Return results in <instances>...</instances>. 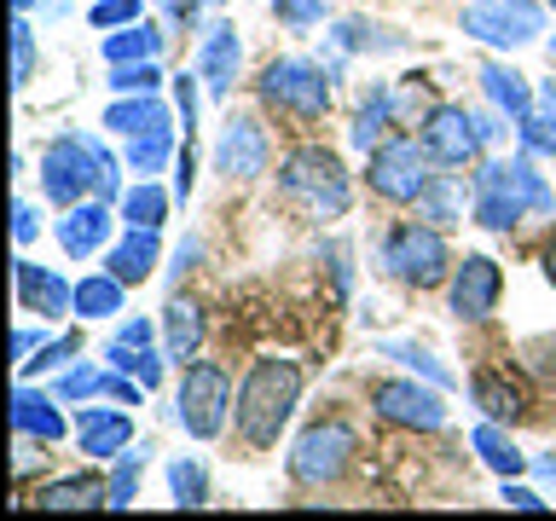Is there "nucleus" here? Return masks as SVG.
<instances>
[{
	"label": "nucleus",
	"mask_w": 556,
	"mask_h": 521,
	"mask_svg": "<svg viewBox=\"0 0 556 521\" xmlns=\"http://www.w3.org/2000/svg\"><path fill=\"white\" fill-rule=\"evenodd\" d=\"M330 47H337V52H400V47H406V35H394L382 24H365V17H342V24L330 29Z\"/></svg>",
	"instance_id": "2f4dec72"
},
{
	"label": "nucleus",
	"mask_w": 556,
	"mask_h": 521,
	"mask_svg": "<svg viewBox=\"0 0 556 521\" xmlns=\"http://www.w3.org/2000/svg\"><path fill=\"white\" fill-rule=\"evenodd\" d=\"M104 128L134 139V134H151V128H174V116L156 93H116V104L104 111Z\"/></svg>",
	"instance_id": "b1692460"
},
{
	"label": "nucleus",
	"mask_w": 556,
	"mask_h": 521,
	"mask_svg": "<svg viewBox=\"0 0 556 521\" xmlns=\"http://www.w3.org/2000/svg\"><path fill=\"white\" fill-rule=\"evenodd\" d=\"M29 81H35V24H29V12H17V24H12V87L24 93Z\"/></svg>",
	"instance_id": "37998d69"
},
{
	"label": "nucleus",
	"mask_w": 556,
	"mask_h": 521,
	"mask_svg": "<svg viewBox=\"0 0 556 521\" xmlns=\"http://www.w3.org/2000/svg\"><path fill=\"white\" fill-rule=\"evenodd\" d=\"M498 116H504V111H476V128H481V139H486V145H493V139L504 134V128H498Z\"/></svg>",
	"instance_id": "6e6d98bb"
},
{
	"label": "nucleus",
	"mask_w": 556,
	"mask_h": 521,
	"mask_svg": "<svg viewBox=\"0 0 556 521\" xmlns=\"http://www.w3.org/2000/svg\"><path fill=\"white\" fill-rule=\"evenodd\" d=\"M302 365L295 359H255L250 377L238 382V399H232V423H238V441L267 452L278 446V434L290 429L295 406H302Z\"/></svg>",
	"instance_id": "f257e3e1"
},
{
	"label": "nucleus",
	"mask_w": 556,
	"mask_h": 521,
	"mask_svg": "<svg viewBox=\"0 0 556 521\" xmlns=\"http://www.w3.org/2000/svg\"><path fill=\"white\" fill-rule=\"evenodd\" d=\"M163 41H168V35L139 17V24L104 35V47H99V52H104V64H156V59H163Z\"/></svg>",
	"instance_id": "a878e982"
},
{
	"label": "nucleus",
	"mask_w": 556,
	"mask_h": 521,
	"mask_svg": "<svg viewBox=\"0 0 556 521\" xmlns=\"http://www.w3.org/2000/svg\"><path fill=\"white\" fill-rule=\"evenodd\" d=\"M533 469H539V475H545V481H556V458H539Z\"/></svg>",
	"instance_id": "bf43d9fd"
},
{
	"label": "nucleus",
	"mask_w": 556,
	"mask_h": 521,
	"mask_svg": "<svg viewBox=\"0 0 556 521\" xmlns=\"http://www.w3.org/2000/svg\"><path fill=\"white\" fill-rule=\"evenodd\" d=\"M528 215V208L516 203V191L504 186V163H481L476 174V226H486V232H510V226Z\"/></svg>",
	"instance_id": "412c9836"
},
{
	"label": "nucleus",
	"mask_w": 556,
	"mask_h": 521,
	"mask_svg": "<svg viewBox=\"0 0 556 521\" xmlns=\"http://www.w3.org/2000/svg\"><path fill=\"white\" fill-rule=\"evenodd\" d=\"M104 87H111V93H156V87H163V69L156 64H111Z\"/></svg>",
	"instance_id": "c03bdc74"
},
{
	"label": "nucleus",
	"mask_w": 556,
	"mask_h": 521,
	"mask_svg": "<svg viewBox=\"0 0 556 521\" xmlns=\"http://www.w3.org/2000/svg\"><path fill=\"white\" fill-rule=\"evenodd\" d=\"M429 145L412 134H389L382 145L371 151V163H365V180H371V191L382 203H417L424 198V186L434 180L429 174Z\"/></svg>",
	"instance_id": "6e6552de"
},
{
	"label": "nucleus",
	"mask_w": 556,
	"mask_h": 521,
	"mask_svg": "<svg viewBox=\"0 0 556 521\" xmlns=\"http://www.w3.org/2000/svg\"><path fill=\"white\" fill-rule=\"evenodd\" d=\"M156 255H163L156 226H128V232L104 250V272H116L122 284H146V278L156 272Z\"/></svg>",
	"instance_id": "aec40b11"
},
{
	"label": "nucleus",
	"mask_w": 556,
	"mask_h": 521,
	"mask_svg": "<svg viewBox=\"0 0 556 521\" xmlns=\"http://www.w3.org/2000/svg\"><path fill=\"white\" fill-rule=\"evenodd\" d=\"M146 463H151V441L128 446V452L116 458V469H111V510H128V504H134L139 475H146Z\"/></svg>",
	"instance_id": "4c0bfd02"
},
{
	"label": "nucleus",
	"mask_w": 556,
	"mask_h": 521,
	"mask_svg": "<svg viewBox=\"0 0 556 521\" xmlns=\"http://www.w3.org/2000/svg\"><path fill=\"white\" fill-rule=\"evenodd\" d=\"M498 498L510 504V510H545V504H551V498H539L533 486H521L516 475H504V493H498Z\"/></svg>",
	"instance_id": "8fccbe9b"
},
{
	"label": "nucleus",
	"mask_w": 556,
	"mask_h": 521,
	"mask_svg": "<svg viewBox=\"0 0 556 521\" xmlns=\"http://www.w3.org/2000/svg\"><path fill=\"white\" fill-rule=\"evenodd\" d=\"M156 7H163L168 17H174V24H198V17H203V7H208V0H156Z\"/></svg>",
	"instance_id": "603ef678"
},
{
	"label": "nucleus",
	"mask_w": 556,
	"mask_h": 521,
	"mask_svg": "<svg viewBox=\"0 0 556 521\" xmlns=\"http://www.w3.org/2000/svg\"><path fill=\"white\" fill-rule=\"evenodd\" d=\"M377 354L394 359V365H406L412 377H429V382H441V389H458V377H452L446 365L434 359L429 347H417V342H377Z\"/></svg>",
	"instance_id": "e433bc0d"
},
{
	"label": "nucleus",
	"mask_w": 556,
	"mask_h": 521,
	"mask_svg": "<svg viewBox=\"0 0 556 521\" xmlns=\"http://www.w3.org/2000/svg\"><path fill=\"white\" fill-rule=\"evenodd\" d=\"M122 290H128V284H122L116 272H104V267L87 272L81 284H76V319H81V325L116 319V313H122Z\"/></svg>",
	"instance_id": "c85d7f7f"
},
{
	"label": "nucleus",
	"mask_w": 556,
	"mask_h": 521,
	"mask_svg": "<svg viewBox=\"0 0 556 521\" xmlns=\"http://www.w3.org/2000/svg\"><path fill=\"white\" fill-rule=\"evenodd\" d=\"M93 29H128V24H139V17H146V0H93Z\"/></svg>",
	"instance_id": "a18cd8bd"
},
{
	"label": "nucleus",
	"mask_w": 556,
	"mask_h": 521,
	"mask_svg": "<svg viewBox=\"0 0 556 521\" xmlns=\"http://www.w3.org/2000/svg\"><path fill=\"white\" fill-rule=\"evenodd\" d=\"M151 336H156L151 319H122V330H116V342H134V347H151Z\"/></svg>",
	"instance_id": "864d4df0"
},
{
	"label": "nucleus",
	"mask_w": 556,
	"mask_h": 521,
	"mask_svg": "<svg viewBox=\"0 0 556 521\" xmlns=\"http://www.w3.org/2000/svg\"><path fill=\"white\" fill-rule=\"evenodd\" d=\"M359 452V434L342 423V417H325V423L302 429V441L290 446V481L295 486H330L348 475V463H354Z\"/></svg>",
	"instance_id": "1a4fd4ad"
},
{
	"label": "nucleus",
	"mask_w": 556,
	"mask_h": 521,
	"mask_svg": "<svg viewBox=\"0 0 556 521\" xmlns=\"http://www.w3.org/2000/svg\"><path fill=\"white\" fill-rule=\"evenodd\" d=\"M12 7H17V12H35V7H41V0H12Z\"/></svg>",
	"instance_id": "052dcab7"
},
{
	"label": "nucleus",
	"mask_w": 556,
	"mask_h": 521,
	"mask_svg": "<svg viewBox=\"0 0 556 521\" xmlns=\"http://www.w3.org/2000/svg\"><path fill=\"white\" fill-rule=\"evenodd\" d=\"M551 59H556V35H551Z\"/></svg>",
	"instance_id": "680f3d73"
},
{
	"label": "nucleus",
	"mask_w": 556,
	"mask_h": 521,
	"mask_svg": "<svg viewBox=\"0 0 556 521\" xmlns=\"http://www.w3.org/2000/svg\"><path fill=\"white\" fill-rule=\"evenodd\" d=\"M267 128H261L255 116H226L220 134H215V174L226 180H255V174H267Z\"/></svg>",
	"instance_id": "ddd939ff"
},
{
	"label": "nucleus",
	"mask_w": 556,
	"mask_h": 521,
	"mask_svg": "<svg viewBox=\"0 0 556 521\" xmlns=\"http://www.w3.org/2000/svg\"><path fill=\"white\" fill-rule=\"evenodd\" d=\"M498 295H504V272H498L493 255H464L458 267H452L446 302H452V313H458L464 325L493 319V313H498Z\"/></svg>",
	"instance_id": "f8f14e48"
},
{
	"label": "nucleus",
	"mask_w": 556,
	"mask_h": 521,
	"mask_svg": "<svg viewBox=\"0 0 556 521\" xmlns=\"http://www.w3.org/2000/svg\"><path fill=\"white\" fill-rule=\"evenodd\" d=\"M267 7H278V0H267Z\"/></svg>",
	"instance_id": "e2e57ef3"
},
{
	"label": "nucleus",
	"mask_w": 556,
	"mask_h": 521,
	"mask_svg": "<svg viewBox=\"0 0 556 521\" xmlns=\"http://www.w3.org/2000/svg\"><path fill=\"white\" fill-rule=\"evenodd\" d=\"M111 238H116V215H111V203H104V198H81V203L64 208V220H59L64 255L93 260V255L111 250Z\"/></svg>",
	"instance_id": "4468645a"
},
{
	"label": "nucleus",
	"mask_w": 556,
	"mask_h": 521,
	"mask_svg": "<svg viewBox=\"0 0 556 521\" xmlns=\"http://www.w3.org/2000/svg\"><path fill=\"white\" fill-rule=\"evenodd\" d=\"M371 406L382 423L394 429H417V434H434L446 429V389L441 382H417V377H394V382H377L371 389Z\"/></svg>",
	"instance_id": "9d476101"
},
{
	"label": "nucleus",
	"mask_w": 556,
	"mask_h": 521,
	"mask_svg": "<svg viewBox=\"0 0 556 521\" xmlns=\"http://www.w3.org/2000/svg\"><path fill=\"white\" fill-rule=\"evenodd\" d=\"M41 342H47V330H35V325H17V336H12V359L24 365V359H35L41 354Z\"/></svg>",
	"instance_id": "3c124183"
},
{
	"label": "nucleus",
	"mask_w": 556,
	"mask_h": 521,
	"mask_svg": "<svg viewBox=\"0 0 556 521\" xmlns=\"http://www.w3.org/2000/svg\"><path fill=\"white\" fill-rule=\"evenodd\" d=\"M469 399H476V406L493 417V423H516V417L528 411L521 389H516V382H504L498 371H476V377H469Z\"/></svg>",
	"instance_id": "c756f323"
},
{
	"label": "nucleus",
	"mask_w": 556,
	"mask_h": 521,
	"mask_svg": "<svg viewBox=\"0 0 556 521\" xmlns=\"http://www.w3.org/2000/svg\"><path fill=\"white\" fill-rule=\"evenodd\" d=\"M545 278L556 284V238H551V250H545Z\"/></svg>",
	"instance_id": "4d7b16f0"
},
{
	"label": "nucleus",
	"mask_w": 556,
	"mask_h": 521,
	"mask_svg": "<svg viewBox=\"0 0 556 521\" xmlns=\"http://www.w3.org/2000/svg\"><path fill=\"white\" fill-rule=\"evenodd\" d=\"M417 139L429 145V156L441 168H464L481 156V128H476V111H464V104H434V111L424 116V128H417Z\"/></svg>",
	"instance_id": "9b49d317"
},
{
	"label": "nucleus",
	"mask_w": 556,
	"mask_h": 521,
	"mask_svg": "<svg viewBox=\"0 0 556 521\" xmlns=\"http://www.w3.org/2000/svg\"><path fill=\"white\" fill-rule=\"evenodd\" d=\"M504 186L516 191V203L528 208V215H551V208H556V191H551L545 174H539V163H533L528 145H521L510 163H504Z\"/></svg>",
	"instance_id": "bb28decb"
},
{
	"label": "nucleus",
	"mask_w": 556,
	"mask_h": 521,
	"mask_svg": "<svg viewBox=\"0 0 556 521\" xmlns=\"http://www.w3.org/2000/svg\"><path fill=\"white\" fill-rule=\"evenodd\" d=\"M198 81L203 76H174V116H180V128H186V145L198 139Z\"/></svg>",
	"instance_id": "49530a36"
},
{
	"label": "nucleus",
	"mask_w": 556,
	"mask_h": 521,
	"mask_svg": "<svg viewBox=\"0 0 556 521\" xmlns=\"http://www.w3.org/2000/svg\"><path fill=\"white\" fill-rule=\"evenodd\" d=\"M278 24H290V29H319L325 24V0H278Z\"/></svg>",
	"instance_id": "de8ad7c7"
},
{
	"label": "nucleus",
	"mask_w": 556,
	"mask_h": 521,
	"mask_svg": "<svg viewBox=\"0 0 556 521\" xmlns=\"http://www.w3.org/2000/svg\"><path fill=\"white\" fill-rule=\"evenodd\" d=\"M458 29L493 52H516L545 35V7L539 0H469L458 12Z\"/></svg>",
	"instance_id": "0eeeda50"
},
{
	"label": "nucleus",
	"mask_w": 556,
	"mask_h": 521,
	"mask_svg": "<svg viewBox=\"0 0 556 521\" xmlns=\"http://www.w3.org/2000/svg\"><path fill=\"white\" fill-rule=\"evenodd\" d=\"M104 365H111V371H128L134 382H146V389L163 382V359H156L151 347H134V342H111L104 347Z\"/></svg>",
	"instance_id": "58836bf2"
},
{
	"label": "nucleus",
	"mask_w": 556,
	"mask_h": 521,
	"mask_svg": "<svg viewBox=\"0 0 556 521\" xmlns=\"http://www.w3.org/2000/svg\"><path fill=\"white\" fill-rule=\"evenodd\" d=\"M41 191L47 203H81V198H104V203H122V174H116V156L99 145L93 134H59L52 145L41 151Z\"/></svg>",
	"instance_id": "f03ea898"
},
{
	"label": "nucleus",
	"mask_w": 556,
	"mask_h": 521,
	"mask_svg": "<svg viewBox=\"0 0 556 521\" xmlns=\"http://www.w3.org/2000/svg\"><path fill=\"white\" fill-rule=\"evenodd\" d=\"M64 7H70V0H41V12H47V17H64Z\"/></svg>",
	"instance_id": "13d9d810"
},
{
	"label": "nucleus",
	"mask_w": 556,
	"mask_h": 521,
	"mask_svg": "<svg viewBox=\"0 0 556 521\" xmlns=\"http://www.w3.org/2000/svg\"><path fill=\"white\" fill-rule=\"evenodd\" d=\"M52 394L59 399H104L111 394V365H64V377L52 382Z\"/></svg>",
	"instance_id": "a19ab883"
},
{
	"label": "nucleus",
	"mask_w": 556,
	"mask_h": 521,
	"mask_svg": "<svg viewBox=\"0 0 556 521\" xmlns=\"http://www.w3.org/2000/svg\"><path fill=\"white\" fill-rule=\"evenodd\" d=\"M278 191H285V203H295L307 220H342L348 203H354L342 156L325 151V145H295L285 163H278Z\"/></svg>",
	"instance_id": "7ed1b4c3"
},
{
	"label": "nucleus",
	"mask_w": 556,
	"mask_h": 521,
	"mask_svg": "<svg viewBox=\"0 0 556 521\" xmlns=\"http://www.w3.org/2000/svg\"><path fill=\"white\" fill-rule=\"evenodd\" d=\"M551 7H556V0H551Z\"/></svg>",
	"instance_id": "0e129e2a"
},
{
	"label": "nucleus",
	"mask_w": 556,
	"mask_h": 521,
	"mask_svg": "<svg viewBox=\"0 0 556 521\" xmlns=\"http://www.w3.org/2000/svg\"><path fill=\"white\" fill-rule=\"evenodd\" d=\"M174 128H151V134H134L128 139V168L139 174V180H151V174H163L174 163Z\"/></svg>",
	"instance_id": "72a5a7b5"
},
{
	"label": "nucleus",
	"mask_w": 556,
	"mask_h": 521,
	"mask_svg": "<svg viewBox=\"0 0 556 521\" xmlns=\"http://www.w3.org/2000/svg\"><path fill=\"white\" fill-rule=\"evenodd\" d=\"M481 93L493 99V111H504L510 122H521L533 111V99H539V87L521 76V69H510V64H498V59H486L481 64Z\"/></svg>",
	"instance_id": "4be33fe9"
},
{
	"label": "nucleus",
	"mask_w": 556,
	"mask_h": 521,
	"mask_svg": "<svg viewBox=\"0 0 556 521\" xmlns=\"http://www.w3.org/2000/svg\"><path fill=\"white\" fill-rule=\"evenodd\" d=\"M516 134H521V145H528L533 156H556V81L539 87L533 111L516 122Z\"/></svg>",
	"instance_id": "7c9ffc66"
},
{
	"label": "nucleus",
	"mask_w": 556,
	"mask_h": 521,
	"mask_svg": "<svg viewBox=\"0 0 556 521\" xmlns=\"http://www.w3.org/2000/svg\"><path fill=\"white\" fill-rule=\"evenodd\" d=\"M168 493L180 510H203L208 504V475H203V463L198 458H174L168 463Z\"/></svg>",
	"instance_id": "ea45409f"
},
{
	"label": "nucleus",
	"mask_w": 556,
	"mask_h": 521,
	"mask_svg": "<svg viewBox=\"0 0 556 521\" xmlns=\"http://www.w3.org/2000/svg\"><path fill=\"white\" fill-rule=\"evenodd\" d=\"M76 446L87 458H122V452L134 446V417L128 411H111V406H87L76 417Z\"/></svg>",
	"instance_id": "6ab92c4d"
},
{
	"label": "nucleus",
	"mask_w": 556,
	"mask_h": 521,
	"mask_svg": "<svg viewBox=\"0 0 556 521\" xmlns=\"http://www.w3.org/2000/svg\"><path fill=\"white\" fill-rule=\"evenodd\" d=\"M382 267H389L400 284H412V290H434V284H446L452 278V250H446V238H441V226H429V220H400L389 238H382Z\"/></svg>",
	"instance_id": "20e7f679"
},
{
	"label": "nucleus",
	"mask_w": 556,
	"mask_h": 521,
	"mask_svg": "<svg viewBox=\"0 0 556 521\" xmlns=\"http://www.w3.org/2000/svg\"><path fill=\"white\" fill-rule=\"evenodd\" d=\"M464 215H476V180L469 174H434L417 198V220L446 232V226H464Z\"/></svg>",
	"instance_id": "a211bd4d"
},
{
	"label": "nucleus",
	"mask_w": 556,
	"mask_h": 521,
	"mask_svg": "<svg viewBox=\"0 0 556 521\" xmlns=\"http://www.w3.org/2000/svg\"><path fill=\"white\" fill-rule=\"evenodd\" d=\"M163 347H168V359H198V347H203V307L198 302H186V295H174V302L163 307Z\"/></svg>",
	"instance_id": "393cba45"
},
{
	"label": "nucleus",
	"mask_w": 556,
	"mask_h": 521,
	"mask_svg": "<svg viewBox=\"0 0 556 521\" xmlns=\"http://www.w3.org/2000/svg\"><path fill=\"white\" fill-rule=\"evenodd\" d=\"M238 64H243V41H238V24L232 17H215L203 29V52H198V76H203V93L226 99L238 81Z\"/></svg>",
	"instance_id": "dca6fc26"
},
{
	"label": "nucleus",
	"mask_w": 556,
	"mask_h": 521,
	"mask_svg": "<svg viewBox=\"0 0 556 521\" xmlns=\"http://www.w3.org/2000/svg\"><path fill=\"white\" fill-rule=\"evenodd\" d=\"M198 255H203V243H198V238H186L180 250H174V267H168V278H186L191 267H198Z\"/></svg>",
	"instance_id": "5fc2aeb1"
},
{
	"label": "nucleus",
	"mask_w": 556,
	"mask_h": 521,
	"mask_svg": "<svg viewBox=\"0 0 556 521\" xmlns=\"http://www.w3.org/2000/svg\"><path fill=\"white\" fill-rule=\"evenodd\" d=\"M116 215H122V226H163V215H168V191L156 186V180H139V186L122 191Z\"/></svg>",
	"instance_id": "f704fd0d"
},
{
	"label": "nucleus",
	"mask_w": 556,
	"mask_h": 521,
	"mask_svg": "<svg viewBox=\"0 0 556 521\" xmlns=\"http://www.w3.org/2000/svg\"><path fill=\"white\" fill-rule=\"evenodd\" d=\"M469 446L481 452V463L493 469V475H521V469H528V458H521L516 441H510V434H504V429L493 423V417H486V423H481L476 434H469Z\"/></svg>",
	"instance_id": "473e14b6"
},
{
	"label": "nucleus",
	"mask_w": 556,
	"mask_h": 521,
	"mask_svg": "<svg viewBox=\"0 0 556 521\" xmlns=\"http://www.w3.org/2000/svg\"><path fill=\"white\" fill-rule=\"evenodd\" d=\"M12 278H17V307L35 313V319H64V313H76V284H64L52 267H35L29 255L12 260Z\"/></svg>",
	"instance_id": "2eb2a0df"
},
{
	"label": "nucleus",
	"mask_w": 556,
	"mask_h": 521,
	"mask_svg": "<svg viewBox=\"0 0 556 521\" xmlns=\"http://www.w3.org/2000/svg\"><path fill=\"white\" fill-rule=\"evenodd\" d=\"M12 434H35V441L59 446L70 434L64 399L52 389H29V382H17V389H12Z\"/></svg>",
	"instance_id": "f3484780"
},
{
	"label": "nucleus",
	"mask_w": 556,
	"mask_h": 521,
	"mask_svg": "<svg viewBox=\"0 0 556 521\" xmlns=\"http://www.w3.org/2000/svg\"><path fill=\"white\" fill-rule=\"evenodd\" d=\"M232 377L220 371L215 359H191L180 389H174V417H180V429L191 441H215L226 429V411H232Z\"/></svg>",
	"instance_id": "423d86ee"
},
{
	"label": "nucleus",
	"mask_w": 556,
	"mask_h": 521,
	"mask_svg": "<svg viewBox=\"0 0 556 521\" xmlns=\"http://www.w3.org/2000/svg\"><path fill=\"white\" fill-rule=\"evenodd\" d=\"M76 354H81V336H76V330H64V336H47V342H41V354L17 365V377H41V371H64V365L76 359Z\"/></svg>",
	"instance_id": "79ce46f5"
},
{
	"label": "nucleus",
	"mask_w": 556,
	"mask_h": 521,
	"mask_svg": "<svg viewBox=\"0 0 556 521\" xmlns=\"http://www.w3.org/2000/svg\"><path fill=\"white\" fill-rule=\"evenodd\" d=\"M389 104H394V122H400V128H424V116L434 111L429 76H400V81H389Z\"/></svg>",
	"instance_id": "c9c22d12"
},
{
	"label": "nucleus",
	"mask_w": 556,
	"mask_h": 521,
	"mask_svg": "<svg viewBox=\"0 0 556 521\" xmlns=\"http://www.w3.org/2000/svg\"><path fill=\"white\" fill-rule=\"evenodd\" d=\"M12 238H17V250H29V243L41 238V215H35V203H29V198H17V203H12Z\"/></svg>",
	"instance_id": "09e8293b"
},
{
	"label": "nucleus",
	"mask_w": 556,
	"mask_h": 521,
	"mask_svg": "<svg viewBox=\"0 0 556 521\" xmlns=\"http://www.w3.org/2000/svg\"><path fill=\"white\" fill-rule=\"evenodd\" d=\"M35 504H41V510H99V504H111V481H99L93 469L59 475V481H41Z\"/></svg>",
	"instance_id": "5701e85b"
},
{
	"label": "nucleus",
	"mask_w": 556,
	"mask_h": 521,
	"mask_svg": "<svg viewBox=\"0 0 556 521\" xmlns=\"http://www.w3.org/2000/svg\"><path fill=\"white\" fill-rule=\"evenodd\" d=\"M255 93L267 111H285L295 122H319L330 111V69L313 59H273L261 69Z\"/></svg>",
	"instance_id": "39448f33"
},
{
	"label": "nucleus",
	"mask_w": 556,
	"mask_h": 521,
	"mask_svg": "<svg viewBox=\"0 0 556 521\" xmlns=\"http://www.w3.org/2000/svg\"><path fill=\"white\" fill-rule=\"evenodd\" d=\"M394 128H400V122H394V104H389V81H382L377 93H371V99H365L359 111H354V128H348V145L371 156V151H377V145H382V139H389Z\"/></svg>",
	"instance_id": "cd10ccee"
}]
</instances>
